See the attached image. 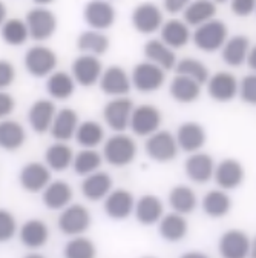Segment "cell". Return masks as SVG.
<instances>
[{"label": "cell", "instance_id": "ee69618b", "mask_svg": "<svg viewBox=\"0 0 256 258\" xmlns=\"http://www.w3.org/2000/svg\"><path fill=\"white\" fill-rule=\"evenodd\" d=\"M17 232V221L11 212L0 209V243L10 241Z\"/></svg>", "mask_w": 256, "mask_h": 258}, {"label": "cell", "instance_id": "f6af8a7d", "mask_svg": "<svg viewBox=\"0 0 256 258\" xmlns=\"http://www.w3.org/2000/svg\"><path fill=\"white\" fill-rule=\"evenodd\" d=\"M238 95L241 100L250 106H256V73L245 76L239 82V92Z\"/></svg>", "mask_w": 256, "mask_h": 258}, {"label": "cell", "instance_id": "11a10c76", "mask_svg": "<svg viewBox=\"0 0 256 258\" xmlns=\"http://www.w3.org/2000/svg\"><path fill=\"white\" fill-rule=\"evenodd\" d=\"M184 256H204V255H203V253H197V252H195V253H187V255H184Z\"/></svg>", "mask_w": 256, "mask_h": 258}, {"label": "cell", "instance_id": "cb8c5ba5", "mask_svg": "<svg viewBox=\"0 0 256 258\" xmlns=\"http://www.w3.org/2000/svg\"><path fill=\"white\" fill-rule=\"evenodd\" d=\"M74 197L72 187L63 180H55L51 181L42 194V200L43 205L51 209V211H60L65 209L68 205H71Z\"/></svg>", "mask_w": 256, "mask_h": 258}, {"label": "cell", "instance_id": "5bb4252c", "mask_svg": "<svg viewBox=\"0 0 256 258\" xmlns=\"http://www.w3.org/2000/svg\"><path fill=\"white\" fill-rule=\"evenodd\" d=\"M135 199L126 189H112L109 196L105 199L103 208L109 218L114 220H126L131 217L135 209Z\"/></svg>", "mask_w": 256, "mask_h": 258}, {"label": "cell", "instance_id": "f35d334b", "mask_svg": "<svg viewBox=\"0 0 256 258\" xmlns=\"http://www.w3.org/2000/svg\"><path fill=\"white\" fill-rule=\"evenodd\" d=\"M74 139L81 148H97L105 140V129L99 121L86 120L78 124Z\"/></svg>", "mask_w": 256, "mask_h": 258}, {"label": "cell", "instance_id": "ba28073f", "mask_svg": "<svg viewBox=\"0 0 256 258\" xmlns=\"http://www.w3.org/2000/svg\"><path fill=\"white\" fill-rule=\"evenodd\" d=\"M89 226L91 214L83 205H68L65 209H61L58 217V228L65 235H81L89 229Z\"/></svg>", "mask_w": 256, "mask_h": 258}, {"label": "cell", "instance_id": "d6a6232c", "mask_svg": "<svg viewBox=\"0 0 256 258\" xmlns=\"http://www.w3.org/2000/svg\"><path fill=\"white\" fill-rule=\"evenodd\" d=\"M74 155L75 154L72 152V148L66 145V142H55L46 149L45 161L51 171L63 172L72 166Z\"/></svg>", "mask_w": 256, "mask_h": 258}, {"label": "cell", "instance_id": "f5cc1de1", "mask_svg": "<svg viewBox=\"0 0 256 258\" xmlns=\"http://www.w3.org/2000/svg\"><path fill=\"white\" fill-rule=\"evenodd\" d=\"M33 2L39 7H48L54 2V0H33Z\"/></svg>", "mask_w": 256, "mask_h": 258}, {"label": "cell", "instance_id": "3957f363", "mask_svg": "<svg viewBox=\"0 0 256 258\" xmlns=\"http://www.w3.org/2000/svg\"><path fill=\"white\" fill-rule=\"evenodd\" d=\"M25 70L33 77H48L57 68V55L55 52L43 45L31 46L23 58Z\"/></svg>", "mask_w": 256, "mask_h": 258}, {"label": "cell", "instance_id": "b9f144b4", "mask_svg": "<svg viewBox=\"0 0 256 258\" xmlns=\"http://www.w3.org/2000/svg\"><path fill=\"white\" fill-rule=\"evenodd\" d=\"M175 71L177 74L180 76H186V77H190L197 80L198 83L204 85L207 83L210 74H209V70L206 64L198 60V58H192V57H186L180 61H177L175 64Z\"/></svg>", "mask_w": 256, "mask_h": 258}, {"label": "cell", "instance_id": "30bf717a", "mask_svg": "<svg viewBox=\"0 0 256 258\" xmlns=\"http://www.w3.org/2000/svg\"><path fill=\"white\" fill-rule=\"evenodd\" d=\"M239 92V82L229 71H219L209 77L207 80V94L210 99L219 103L232 102Z\"/></svg>", "mask_w": 256, "mask_h": 258}, {"label": "cell", "instance_id": "1f68e13d", "mask_svg": "<svg viewBox=\"0 0 256 258\" xmlns=\"http://www.w3.org/2000/svg\"><path fill=\"white\" fill-rule=\"evenodd\" d=\"M26 142V133L25 127L16 121L4 118L0 120V148L4 151L13 152L20 149Z\"/></svg>", "mask_w": 256, "mask_h": 258}, {"label": "cell", "instance_id": "d590c367", "mask_svg": "<svg viewBox=\"0 0 256 258\" xmlns=\"http://www.w3.org/2000/svg\"><path fill=\"white\" fill-rule=\"evenodd\" d=\"M169 206L172 208L174 212H178L181 215L192 214L198 206L195 190L184 184L175 186L169 194Z\"/></svg>", "mask_w": 256, "mask_h": 258}, {"label": "cell", "instance_id": "5b68a950", "mask_svg": "<svg viewBox=\"0 0 256 258\" xmlns=\"http://www.w3.org/2000/svg\"><path fill=\"white\" fill-rule=\"evenodd\" d=\"M146 154L149 158L158 163H167L178 155L180 146L177 142V137L170 134L169 131H158L147 137L144 145Z\"/></svg>", "mask_w": 256, "mask_h": 258}, {"label": "cell", "instance_id": "c3c4849f", "mask_svg": "<svg viewBox=\"0 0 256 258\" xmlns=\"http://www.w3.org/2000/svg\"><path fill=\"white\" fill-rule=\"evenodd\" d=\"M16 109V100L14 97L5 91H0V120L10 117Z\"/></svg>", "mask_w": 256, "mask_h": 258}, {"label": "cell", "instance_id": "4316f807", "mask_svg": "<svg viewBox=\"0 0 256 258\" xmlns=\"http://www.w3.org/2000/svg\"><path fill=\"white\" fill-rule=\"evenodd\" d=\"M20 241L28 249H40L49 240V229L42 220L33 218L23 223L20 228Z\"/></svg>", "mask_w": 256, "mask_h": 258}, {"label": "cell", "instance_id": "4fadbf2b", "mask_svg": "<svg viewBox=\"0 0 256 258\" xmlns=\"http://www.w3.org/2000/svg\"><path fill=\"white\" fill-rule=\"evenodd\" d=\"M215 161L206 152H194L190 154L184 163V172L190 181L197 184H204L213 178L215 174Z\"/></svg>", "mask_w": 256, "mask_h": 258}, {"label": "cell", "instance_id": "603a6c76", "mask_svg": "<svg viewBox=\"0 0 256 258\" xmlns=\"http://www.w3.org/2000/svg\"><path fill=\"white\" fill-rule=\"evenodd\" d=\"M78 124L80 123L77 112L71 108H63L57 111L49 133L57 142H69L75 137Z\"/></svg>", "mask_w": 256, "mask_h": 258}, {"label": "cell", "instance_id": "4dcf8cb0", "mask_svg": "<svg viewBox=\"0 0 256 258\" xmlns=\"http://www.w3.org/2000/svg\"><path fill=\"white\" fill-rule=\"evenodd\" d=\"M159 34H161V40L172 49H180L186 46L192 39L189 25L177 19H170L166 23H163L161 29H159Z\"/></svg>", "mask_w": 256, "mask_h": 258}, {"label": "cell", "instance_id": "e0dca14e", "mask_svg": "<svg viewBox=\"0 0 256 258\" xmlns=\"http://www.w3.org/2000/svg\"><path fill=\"white\" fill-rule=\"evenodd\" d=\"M245 178L244 166L235 158H226L215 168L213 180L224 190H233L242 184Z\"/></svg>", "mask_w": 256, "mask_h": 258}, {"label": "cell", "instance_id": "52a82bcc", "mask_svg": "<svg viewBox=\"0 0 256 258\" xmlns=\"http://www.w3.org/2000/svg\"><path fill=\"white\" fill-rule=\"evenodd\" d=\"M134 102L127 99L126 95L123 97H114L111 102H108L103 108V118L109 129L115 133L126 131L131 124V117L134 112Z\"/></svg>", "mask_w": 256, "mask_h": 258}, {"label": "cell", "instance_id": "83f0119b", "mask_svg": "<svg viewBox=\"0 0 256 258\" xmlns=\"http://www.w3.org/2000/svg\"><path fill=\"white\" fill-rule=\"evenodd\" d=\"M134 215L138 223H141L144 226H152L161 220V217L164 215V208H163L161 200L158 197L143 196L135 203Z\"/></svg>", "mask_w": 256, "mask_h": 258}, {"label": "cell", "instance_id": "7402d4cb", "mask_svg": "<svg viewBox=\"0 0 256 258\" xmlns=\"http://www.w3.org/2000/svg\"><path fill=\"white\" fill-rule=\"evenodd\" d=\"M57 114L55 105L51 100L42 99L31 105L28 111V121L33 131L37 134H45L51 129V124L54 121V117Z\"/></svg>", "mask_w": 256, "mask_h": 258}, {"label": "cell", "instance_id": "9f6ffc18", "mask_svg": "<svg viewBox=\"0 0 256 258\" xmlns=\"http://www.w3.org/2000/svg\"><path fill=\"white\" fill-rule=\"evenodd\" d=\"M215 4H226V2H230V0H213Z\"/></svg>", "mask_w": 256, "mask_h": 258}, {"label": "cell", "instance_id": "9a60e30c", "mask_svg": "<svg viewBox=\"0 0 256 258\" xmlns=\"http://www.w3.org/2000/svg\"><path fill=\"white\" fill-rule=\"evenodd\" d=\"M250 244L251 240L244 231L229 229L221 235L218 249L224 258H245L250 255Z\"/></svg>", "mask_w": 256, "mask_h": 258}, {"label": "cell", "instance_id": "6da1fadb", "mask_svg": "<svg viewBox=\"0 0 256 258\" xmlns=\"http://www.w3.org/2000/svg\"><path fill=\"white\" fill-rule=\"evenodd\" d=\"M137 157V143L132 137L118 133L106 140L103 146V158L114 168L129 166Z\"/></svg>", "mask_w": 256, "mask_h": 258}, {"label": "cell", "instance_id": "d4e9b609", "mask_svg": "<svg viewBox=\"0 0 256 258\" xmlns=\"http://www.w3.org/2000/svg\"><path fill=\"white\" fill-rule=\"evenodd\" d=\"M250 40L245 36H233L226 40L221 48V57L230 68H239L247 61L250 51Z\"/></svg>", "mask_w": 256, "mask_h": 258}, {"label": "cell", "instance_id": "8d00e7d4", "mask_svg": "<svg viewBox=\"0 0 256 258\" xmlns=\"http://www.w3.org/2000/svg\"><path fill=\"white\" fill-rule=\"evenodd\" d=\"M216 14V4L213 0H194L184 11V22L190 26H200L212 19Z\"/></svg>", "mask_w": 256, "mask_h": 258}, {"label": "cell", "instance_id": "7c38bea8", "mask_svg": "<svg viewBox=\"0 0 256 258\" xmlns=\"http://www.w3.org/2000/svg\"><path fill=\"white\" fill-rule=\"evenodd\" d=\"M83 17L91 29L106 31L114 25L117 14L109 0H91L83 10Z\"/></svg>", "mask_w": 256, "mask_h": 258}, {"label": "cell", "instance_id": "e575fe53", "mask_svg": "<svg viewBox=\"0 0 256 258\" xmlns=\"http://www.w3.org/2000/svg\"><path fill=\"white\" fill-rule=\"evenodd\" d=\"M46 91L55 100H68L75 91V80L72 74L65 71H54L48 76Z\"/></svg>", "mask_w": 256, "mask_h": 258}, {"label": "cell", "instance_id": "6f0895ef", "mask_svg": "<svg viewBox=\"0 0 256 258\" xmlns=\"http://www.w3.org/2000/svg\"><path fill=\"white\" fill-rule=\"evenodd\" d=\"M109 2H111V0H109Z\"/></svg>", "mask_w": 256, "mask_h": 258}, {"label": "cell", "instance_id": "8fae6325", "mask_svg": "<svg viewBox=\"0 0 256 258\" xmlns=\"http://www.w3.org/2000/svg\"><path fill=\"white\" fill-rule=\"evenodd\" d=\"M161 126V112L153 105H140L134 108L129 127L138 137H149Z\"/></svg>", "mask_w": 256, "mask_h": 258}, {"label": "cell", "instance_id": "d6986e66", "mask_svg": "<svg viewBox=\"0 0 256 258\" xmlns=\"http://www.w3.org/2000/svg\"><path fill=\"white\" fill-rule=\"evenodd\" d=\"M132 25L140 34H153L163 26V14L155 4H141L132 13Z\"/></svg>", "mask_w": 256, "mask_h": 258}, {"label": "cell", "instance_id": "681fc988", "mask_svg": "<svg viewBox=\"0 0 256 258\" xmlns=\"http://www.w3.org/2000/svg\"><path fill=\"white\" fill-rule=\"evenodd\" d=\"M194 0H164V10L169 14H178L183 13Z\"/></svg>", "mask_w": 256, "mask_h": 258}, {"label": "cell", "instance_id": "44dd1931", "mask_svg": "<svg viewBox=\"0 0 256 258\" xmlns=\"http://www.w3.org/2000/svg\"><path fill=\"white\" fill-rule=\"evenodd\" d=\"M112 186H114V181L108 172L95 171L84 177L81 183V194L89 202H102L109 196Z\"/></svg>", "mask_w": 256, "mask_h": 258}, {"label": "cell", "instance_id": "bcb514c9", "mask_svg": "<svg viewBox=\"0 0 256 258\" xmlns=\"http://www.w3.org/2000/svg\"><path fill=\"white\" fill-rule=\"evenodd\" d=\"M230 10L236 17H248L256 11V0H230Z\"/></svg>", "mask_w": 256, "mask_h": 258}, {"label": "cell", "instance_id": "60d3db41", "mask_svg": "<svg viewBox=\"0 0 256 258\" xmlns=\"http://www.w3.org/2000/svg\"><path fill=\"white\" fill-rule=\"evenodd\" d=\"M0 36H2L5 43L11 46L23 45L29 37L26 22L20 19H7V22L0 28Z\"/></svg>", "mask_w": 256, "mask_h": 258}, {"label": "cell", "instance_id": "277c9868", "mask_svg": "<svg viewBox=\"0 0 256 258\" xmlns=\"http://www.w3.org/2000/svg\"><path fill=\"white\" fill-rule=\"evenodd\" d=\"M132 86L141 94H152L164 85L166 71L152 61L138 63L131 76Z\"/></svg>", "mask_w": 256, "mask_h": 258}, {"label": "cell", "instance_id": "ab89813d", "mask_svg": "<svg viewBox=\"0 0 256 258\" xmlns=\"http://www.w3.org/2000/svg\"><path fill=\"white\" fill-rule=\"evenodd\" d=\"M102 161H103V157L102 154L95 151V148H84L83 151L74 155L72 169L77 175L86 177L95 171H99L102 166Z\"/></svg>", "mask_w": 256, "mask_h": 258}, {"label": "cell", "instance_id": "2e32d148", "mask_svg": "<svg viewBox=\"0 0 256 258\" xmlns=\"http://www.w3.org/2000/svg\"><path fill=\"white\" fill-rule=\"evenodd\" d=\"M20 186L31 194L43 192V189L51 183V169L43 163H28L22 168L19 174Z\"/></svg>", "mask_w": 256, "mask_h": 258}, {"label": "cell", "instance_id": "9c48e42d", "mask_svg": "<svg viewBox=\"0 0 256 258\" xmlns=\"http://www.w3.org/2000/svg\"><path fill=\"white\" fill-rule=\"evenodd\" d=\"M71 74L75 83L84 88H91L100 82V77L103 74V64L97 55L83 52V55H78L72 61Z\"/></svg>", "mask_w": 256, "mask_h": 258}, {"label": "cell", "instance_id": "484cf974", "mask_svg": "<svg viewBox=\"0 0 256 258\" xmlns=\"http://www.w3.org/2000/svg\"><path fill=\"white\" fill-rule=\"evenodd\" d=\"M169 92L175 102H178L181 105H190L200 99L201 83H198L197 80L190 79V77L177 74L175 79L170 82Z\"/></svg>", "mask_w": 256, "mask_h": 258}, {"label": "cell", "instance_id": "836d02e7", "mask_svg": "<svg viewBox=\"0 0 256 258\" xmlns=\"http://www.w3.org/2000/svg\"><path fill=\"white\" fill-rule=\"evenodd\" d=\"M201 206L204 214L210 218H222L232 209V199L224 189H213L203 197Z\"/></svg>", "mask_w": 256, "mask_h": 258}, {"label": "cell", "instance_id": "f1b7e54d", "mask_svg": "<svg viewBox=\"0 0 256 258\" xmlns=\"http://www.w3.org/2000/svg\"><path fill=\"white\" fill-rule=\"evenodd\" d=\"M144 55L149 61L158 64L159 68H163L164 71L175 70L177 64V55L170 46H167L161 39H153L149 40L144 45Z\"/></svg>", "mask_w": 256, "mask_h": 258}, {"label": "cell", "instance_id": "db71d44e", "mask_svg": "<svg viewBox=\"0 0 256 258\" xmlns=\"http://www.w3.org/2000/svg\"><path fill=\"white\" fill-rule=\"evenodd\" d=\"M250 255L253 258H256V237L251 240V244H250Z\"/></svg>", "mask_w": 256, "mask_h": 258}, {"label": "cell", "instance_id": "ac0fdd59", "mask_svg": "<svg viewBox=\"0 0 256 258\" xmlns=\"http://www.w3.org/2000/svg\"><path fill=\"white\" fill-rule=\"evenodd\" d=\"M100 89L111 97H123L131 92L132 80L127 73L120 67H109L100 77Z\"/></svg>", "mask_w": 256, "mask_h": 258}, {"label": "cell", "instance_id": "f546056e", "mask_svg": "<svg viewBox=\"0 0 256 258\" xmlns=\"http://www.w3.org/2000/svg\"><path fill=\"white\" fill-rule=\"evenodd\" d=\"M189 231V224L184 215L178 212L166 214L161 217V220L158 221V232L166 241L177 243L183 240L187 235Z\"/></svg>", "mask_w": 256, "mask_h": 258}, {"label": "cell", "instance_id": "7dc6e473", "mask_svg": "<svg viewBox=\"0 0 256 258\" xmlns=\"http://www.w3.org/2000/svg\"><path fill=\"white\" fill-rule=\"evenodd\" d=\"M16 79V68L8 60H0V91L13 85Z\"/></svg>", "mask_w": 256, "mask_h": 258}, {"label": "cell", "instance_id": "ffe728a7", "mask_svg": "<svg viewBox=\"0 0 256 258\" xmlns=\"http://www.w3.org/2000/svg\"><path fill=\"white\" fill-rule=\"evenodd\" d=\"M177 142L181 151L187 154L198 152L207 142L206 129L197 121H186L177 131Z\"/></svg>", "mask_w": 256, "mask_h": 258}, {"label": "cell", "instance_id": "816d5d0a", "mask_svg": "<svg viewBox=\"0 0 256 258\" xmlns=\"http://www.w3.org/2000/svg\"><path fill=\"white\" fill-rule=\"evenodd\" d=\"M7 22V7L4 2H0V28Z\"/></svg>", "mask_w": 256, "mask_h": 258}, {"label": "cell", "instance_id": "8992f818", "mask_svg": "<svg viewBox=\"0 0 256 258\" xmlns=\"http://www.w3.org/2000/svg\"><path fill=\"white\" fill-rule=\"evenodd\" d=\"M29 37L36 42H45L54 36L57 29V19L52 11L43 7L33 8L25 17Z\"/></svg>", "mask_w": 256, "mask_h": 258}, {"label": "cell", "instance_id": "7bdbcfd3", "mask_svg": "<svg viewBox=\"0 0 256 258\" xmlns=\"http://www.w3.org/2000/svg\"><path fill=\"white\" fill-rule=\"evenodd\" d=\"M97 253L94 243L81 235L74 237L65 246V256L68 258H92Z\"/></svg>", "mask_w": 256, "mask_h": 258}, {"label": "cell", "instance_id": "7a4b0ae2", "mask_svg": "<svg viewBox=\"0 0 256 258\" xmlns=\"http://www.w3.org/2000/svg\"><path fill=\"white\" fill-rule=\"evenodd\" d=\"M229 39V29L226 23L212 19L200 26L192 34V40H194L195 46L204 52H216L222 48Z\"/></svg>", "mask_w": 256, "mask_h": 258}, {"label": "cell", "instance_id": "f907efd6", "mask_svg": "<svg viewBox=\"0 0 256 258\" xmlns=\"http://www.w3.org/2000/svg\"><path fill=\"white\" fill-rule=\"evenodd\" d=\"M245 63L248 64V68H250L253 73H256V45L250 48L248 55H247V61H245Z\"/></svg>", "mask_w": 256, "mask_h": 258}, {"label": "cell", "instance_id": "74e56055", "mask_svg": "<svg viewBox=\"0 0 256 258\" xmlns=\"http://www.w3.org/2000/svg\"><path fill=\"white\" fill-rule=\"evenodd\" d=\"M109 39L103 34V31L91 29V31H83L77 39V46L81 52L84 54H92V55H103L109 49Z\"/></svg>", "mask_w": 256, "mask_h": 258}]
</instances>
